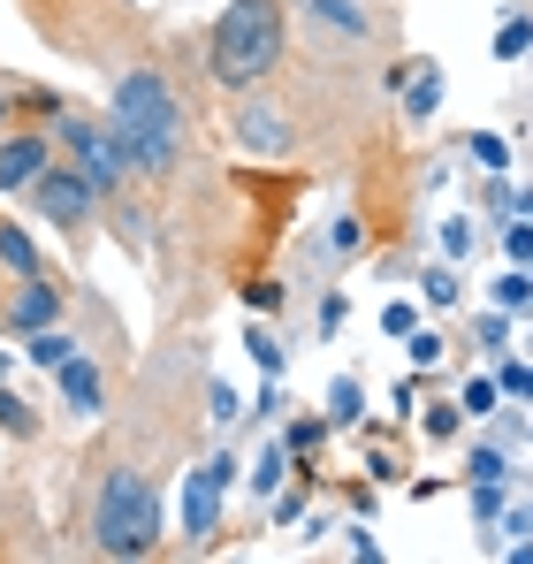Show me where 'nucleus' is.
Returning a JSON list of instances; mask_svg holds the SVG:
<instances>
[{
  "mask_svg": "<svg viewBox=\"0 0 533 564\" xmlns=\"http://www.w3.org/2000/svg\"><path fill=\"white\" fill-rule=\"evenodd\" d=\"M115 145H122V161L145 169V176L176 169L183 122H176V93H168L161 69H130V77L115 85Z\"/></svg>",
  "mask_w": 533,
  "mask_h": 564,
  "instance_id": "f257e3e1",
  "label": "nucleus"
},
{
  "mask_svg": "<svg viewBox=\"0 0 533 564\" xmlns=\"http://www.w3.org/2000/svg\"><path fill=\"white\" fill-rule=\"evenodd\" d=\"M282 0H229L221 15H214V31H206V69L221 77V85H260L266 69L282 62Z\"/></svg>",
  "mask_w": 533,
  "mask_h": 564,
  "instance_id": "f03ea898",
  "label": "nucleus"
},
{
  "mask_svg": "<svg viewBox=\"0 0 533 564\" xmlns=\"http://www.w3.org/2000/svg\"><path fill=\"white\" fill-rule=\"evenodd\" d=\"M91 542L107 557H145L161 542V496L138 466H115L99 480V503H91Z\"/></svg>",
  "mask_w": 533,
  "mask_h": 564,
  "instance_id": "7ed1b4c3",
  "label": "nucleus"
},
{
  "mask_svg": "<svg viewBox=\"0 0 533 564\" xmlns=\"http://www.w3.org/2000/svg\"><path fill=\"white\" fill-rule=\"evenodd\" d=\"M229 480H237V458H206V466L183 480V534H214V519H221V496H229Z\"/></svg>",
  "mask_w": 533,
  "mask_h": 564,
  "instance_id": "20e7f679",
  "label": "nucleus"
},
{
  "mask_svg": "<svg viewBox=\"0 0 533 564\" xmlns=\"http://www.w3.org/2000/svg\"><path fill=\"white\" fill-rule=\"evenodd\" d=\"M39 206H46V221H62V229H85L91 221V206H99V184H91L85 169H46L39 176Z\"/></svg>",
  "mask_w": 533,
  "mask_h": 564,
  "instance_id": "39448f33",
  "label": "nucleus"
},
{
  "mask_svg": "<svg viewBox=\"0 0 533 564\" xmlns=\"http://www.w3.org/2000/svg\"><path fill=\"white\" fill-rule=\"evenodd\" d=\"M69 153H77V169H85L99 191H115L122 176H130V161H122L115 130H99V122H69Z\"/></svg>",
  "mask_w": 533,
  "mask_h": 564,
  "instance_id": "423d86ee",
  "label": "nucleus"
},
{
  "mask_svg": "<svg viewBox=\"0 0 533 564\" xmlns=\"http://www.w3.org/2000/svg\"><path fill=\"white\" fill-rule=\"evenodd\" d=\"M297 8H305L320 31H336L344 46H366V39H373V15H366L358 0H297Z\"/></svg>",
  "mask_w": 533,
  "mask_h": 564,
  "instance_id": "0eeeda50",
  "label": "nucleus"
},
{
  "mask_svg": "<svg viewBox=\"0 0 533 564\" xmlns=\"http://www.w3.org/2000/svg\"><path fill=\"white\" fill-rule=\"evenodd\" d=\"M46 176V138H8L0 145V191H23Z\"/></svg>",
  "mask_w": 533,
  "mask_h": 564,
  "instance_id": "6e6552de",
  "label": "nucleus"
},
{
  "mask_svg": "<svg viewBox=\"0 0 533 564\" xmlns=\"http://www.w3.org/2000/svg\"><path fill=\"white\" fill-rule=\"evenodd\" d=\"M62 404H69V412H85V420L107 404V381H99L91 359H69V367H62Z\"/></svg>",
  "mask_w": 533,
  "mask_h": 564,
  "instance_id": "1a4fd4ad",
  "label": "nucleus"
},
{
  "mask_svg": "<svg viewBox=\"0 0 533 564\" xmlns=\"http://www.w3.org/2000/svg\"><path fill=\"white\" fill-rule=\"evenodd\" d=\"M54 321H62V290L23 282V297H15V328H23V336H39V328H54Z\"/></svg>",
  "mask_w": 533,
  "mask_h": 564,
  "instance_id": "9d476101",
  "label": "nucleus"
},
{
  "mask_svg": "<svg viewBox=\"0 0 533 564\" xmlns=\"http://www.w3.org/2000/svg\"><path fill=\"white\" fill-rule=\"evenodd\" d=\"M237 130H244V145H266V153L290 145V130H282V115H266V99H252V107L237 115Z\"/></svg>",
  "mask_w": 533,
  "mask_h": 564,
  "instance_id": "9b49d317",
  "label": "nucleus"
},
{
  "mask_svg": "<svg viewBox=\"0 0 533 564\" xmlns=\"http://www.w3.org/2000/svg\"><path fill=\"white\" fill-rule=\"evenodd\" d=\"M23 359H31V367H46V375H62V367L77 359V344H69L62 328H39V336H23Z\"/></svg>",
  "mask_w": 533,
  "mask_h": 564,
  "instance_id": "f8f14e48",
  "label": "nucleus"
},
{
  "mask_svg": "<svg viewBox=\"0 0 533 564\" xmlns=\"http://www.w3.org/2000/svg\"><path fill=\"white\" fill-rule=\"evenodd\" d=\"M488 297H496V313H511V321H519V313H533V275L503 260V275H496V290H488Z\"/></svg>",
  "mask_w": 533,
  "mask_h": 564,
  "instance_id": "ddd939ff",
  "label": "nucleus"
},
{
  "mask_svg": "<svg viewBox=\"0 0 533 564\" xmlns=\"http://www.w3.org/2000/svg\"><path fill=\"white\" fill-rule=\"evenodd\" d=\"M435 107H443V77H435V69H412V85H404V115L427 122Z\"/></svg>",
  "mask_w": 533,
  "mask_h": 564,
  "instance_id": "4468645a",
  "label": "nucleus"
},
{
  "mask_svg": "<svg viewBox=\"0 0 533 564\" xmlns=\"http://www.w3.org/2000/svg\"><path fill=\"white\" fill-rule=\"evenodd\" d=\"M282 473H290V443H266V451H260V466L244 473V480H252L260 496H274V488H282Z\"/></svg>",
  "mask_w": 533,
  "mask_h": 564,
  "instance_id": "2eb2a0df",
  "label": "nucleus"
},
{
  "mask_svg": "<svg viewBox=\"0 0 533 564\" xmlns=\"http://www.w3.org/2000/svg\"><path fill=\"white\" fill-rule=\"evenodd\" d=\"M496 54H503V62L533 54V15H503V23H496Z\"/></svg>",
  "mask_w": 533,
  "mask_h": 564,
  "instance_id": "dca6fc26",
  "label": "nucleus"
},
{
  "mask_svg": "<svg viewBox=\"0 0 533 564\" xmlns=\"http://www.w3.org/2000/svg\"><path fill=\"white\" fill-rule=\"evenodd\" d=\"M0 260H8L15 275H39V245H31L23 229H0Z\"/></svg>",
  "mask_w": 533,
  "mask_h": 564,
  "instance_id": "f3484780",
  "label": "nucleus"
},
{
  "mask_svg": "<svg viewBox=\"0 0 533 564\" xmlns=\"http://www.w3.org/2000/svg\"><path fill=\"white\" fill-rule=\"evenodd\" d=\"M244 351H252V367H260L266 381L282 375V344H274V328H244Z\"/></svg>",
  "mask_w": 533,
  "mask_h": 564,
  "instance_id": "a211bd4d",
  "label": "nucleus"
},
{
  "mask_svg": "<svg viewBox=\"0 0 533 564\" xmlns=\"http://www.w3.org/2000/svg\"><path fill=\"white\" fill-rule=\"evenodd\" d=\"M435 237H443V260H449V268H457V260L472 252V237H480V229H472L465 214H449V221H443V229H435Z\"/></svg>",
  "mask_w": 533,
  "mask_h": 564,
  "instance_id": "6ab92c4d",
  "label": "nucleus"
},
{
  "mask_svg": "<svg viewBox=\"0 0 533 564\" xmlns=\"http://www.w3.org/2000/svg\"><path fill=\"white\" fill-rule=\"evenodd\" d=\"M465 153H472L480 169H511V145H503L496 130H472V138H465Z\"/></svg>",
  "mask_w": 533,
  "mask_h": 564,
  "instance_id": "aec40b11",
  "label": "nucleus"
},
{
  "mask_svg": "<svg viewBox=\"0 0 533 564\" xmlns=\"http://www.w3.org/2000/svg\"><path fill=\"white\" fill-rule=\"evenodd\" d=\"M420 290H427V305H457V290H465V282H457V268H427Z\"/></svg>",
  "mask_w": 533,
  "mask_h": 564,
  "instance_id": "412c9836",
  "label": "nucleus"
},
{
  "mask_svg": "<svg viewBox=\"0 0 533 564\" xmlns=\"http://www.w3.org/2000/svg\"><path fill=\"white\" fill-rule=\"evenodd\" d=\"M503 260H511V268L533 260V221H503Z\"/></svg>",
  "mask_w": 533,
  "mask_h": 564,
  "instance_id": "4be33fe9",
  "label": "nucleus"
},
{
  "mask_svg": "<svg viewBox=\"0 0 533 564\" xmlns=\"http://www.w3.org/2000/svg\"><path fill=\"white\" fill-rule=\"evenodd\" d=\"M472 480H511V458H503V451H496V443H488V451H472Z\"/></svg>",
  "mask_w": 533,
  "mask_h": 564,
  "instance_id": "5701e85b",
  "label": "nucleus"
},
{
  "mask_svg": "<svg viewBox=\"0 0 533 564\" xmlns=\"http://www.w3.org/2000/svg\"><path fill=\"white\" fill-rule=\"evenodd\" d=\"M412 328H420V313H412L404 297H389V305H381V336H412Z\"/></svg>",
  "mask_w": 533,
  "mask_h": 564,
  "instance_id": "b1692460",
  "label": "nucleus"
},
{
  "mask_svg": "<svg viewBox=\"0 0 533 564\" xmlns=\"http://www.w3.org/2000/svg\"><path fill=\"white\" fill-rule=\"evenodd\" d=\"M0 427H8V435H31V404L8 397V381H0Z\"/></svg>",
  "mask_w": 533,
  "mask_h": 564,
  "instance_id": "393cba45",
  "label": "nucleus"
},
{
  "mask_svg": "<svg viewBox=\"0 0 533 564\" xmlns=\"http://www.w3.org/2000/svg\"><path fill=\"white\" fill-rule=\"evenodd\" d=\"M328 404H336L328 420H358V404H366V397H358V381L344 375V381H336V389H328Z\"/></svg>",
  "mask_w": 533,
  "mask_h": 564,
  "instance_id": "a878e982",
  "label": "nucleus"
},
{
  "mask_svg": "<svg viewBox=\"0 0 533 564\" xmlns=\"http://www.w3.org/2000/svg\"><path fill=\"white\" fill-rule=\"evenodd\" d=\"M412 367H443V336H427V328H412Z\"/></svg>",
  "mask_w": 533,
  "mask_h": 564,
  "instance_id": "bb28decb",
  "label": "nucleus"
},
{
  "mask_svg": "<svg viewBox=\"0 0 533 564\" xmlns=\"http://www.w3.org/2000/svg\"><path fill=\"white\" fill-rule=\"evenodd\" d=\"M496 397H503L496 381H465V397H457V404H465V412H496Z\"/></svg>",
  "mask_w": 533,
  "mask_h": 564,
  "instance_id": "cd10ccee",
  "label": "nucleus"
},
{
  "mask_svg": "<svg viewBox=\"0 0 533 564\" xmlns=\"http://www.w3.org/2000/svg\"><path fill=\"white\" fill-rule=\"evenodd\" d=\"M472 511L496 519V511H503V480H472Z\"/></svg>",
  "mask_w": 533,
  "mask_h": 564,
  "instance_id": "c85d7f7f",
  "label": "nucleus"
},
{
  "mask_svg": "<svg viewBox=\"0 0 533 564\" xmlns=\"http://www.w3.org/2000/svg\"><path fill=\"white\" fill-rule=\"evenodd\" d=\"M358 245H366V237H358V221H351V214H344V221H336V237H328V252H336V260H351Z\"/></svg>",
  "mask_w": 533,
  "mask_h": 564,
  "instance_id": "c756f323",
  "label": "nucleus"
},
{
  "mask_svg": "<svg viewBox=\"0 0 533 564\" xmlns=\"http://www.w3.org/2000/svg\"><path fill=\"white\" fill-rule=\"evenodd\" d=\"M351 321V297H320V336H336Z\"/></svg>",
  "mask_w": 533,
  "mask_h": 564,
  "instance_id": "7c9ffc66",
  "label": "nucleus"
},
{
  "mask_svg": "<svg viewBox=\"0 0 533 564\" xmlns=\"http://www.w3.org/2000/svg\"><path fill=\"white\" fill-rule=\"evenodd\" d=\"M496 389H503V397H533V367H503Z\"/></svg>",
  "mask_w": 533,
  "mask_h": 564,
  "instance_id": "2f4dec72",
  "label": "nucleus"
},
{
  "mask_svg": "<svg viewBox=\"0 0 533 564\" xmlns=\"http://www.w3.org/2000/svg\"><path fill=\"white\" fill-rule=\"evenodd\" d=\"M457 420H465V404H457V412H449V404H435V412H427V435H457Z\"/></svg>",
  "mask_w": 533,
  "mask_h": 564,
  "instance_id": "473e14b6",
  "label": "nucleus"
},
{
  "mask_svg": "<svg viewBox=\"0 0 533 564\" xmlns=\"http://www.w3.org/2000/svg\"><path fill=\"white\" fill-rule=\"evenodd\" d=\"M214 420H221V427H229V420H244V412H237V389H221V381H214Z\"/></svg>",
  "mask_w": 533,
  "mask_h": 564,
  "instance_id": "72a5a7b5",
  "label": "nucleus"
},
{
  "mask_svg": "<svg viewBox=\"0 0 533 564\" xmlns=\"http://www.w3.org/2000/svg\"><path fill=\"white\" fill-rule=\"evenodd\" d=\"M320 435H328V427H320V420H297V427H290V451H313V443H320Z\"/></svg>",
  "mask_w": 533,
  "mask_h": 564,
  "instance_id": "f704fd0d",
  "label": "nucleus"
},
{
  "mask_svg": "<svg viewBox=\"0 0 533 564\" xmlns=\"http://www.w3.org/2000/svg\"><path fill=\"white\" fill-rule=\"evenodd\" d=\"M0 381H8V351H0Z\"/></svg>",
  "mask_w": 533,
  "mask_h": 564,
  "instance_id": "c9c22d12",
  "label": "nucleus"
},
{
  "mask_svg": "<svg viewBox=\"0 0 533 564\" xmlns=\"http://www.w3.org/2000/svg\"><path fill=\"white\" fill-rule=\"evenodd\" d=\"M0 122H8V99H0Z\"/></svg>",
  "mask_w": 533,
  "mask_h": 564,
  "instance_id": "e433bc0d",
  "label": "nucleus"
}]
</instances>
